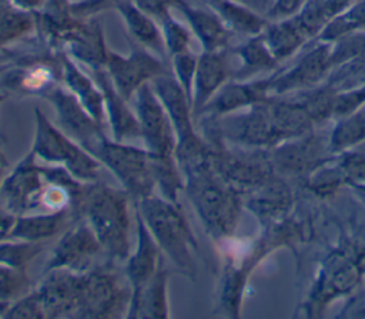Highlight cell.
Listing matches in <instances>:
<instances>
[{
  "mask_svg": "<svg viewBox=\"0 0 365 319\" xmlns=\"http://www.w3.org/2000/svg\"><path fill=\"white\" fill-rule=\"evenodd\" d=\"M61 81L64 87L74 94L80 104L87 110V113L103 127L107 124L106 107L103 93L96 83L94 77L91 78L86 74L71 57H61Z\"/></svg>",
  "mask_w": 365,
  "mask_h": 319,
  "instance_id": "603a6c76",
  "label": "cell"
},
{
  "mask_svg": "<svg viewBox=\"0 0 365 319\" xmlns=\"http://www.w3.org/2000/svg\"><path fill=\"white\" fill-rule=\"evenodd\" d=\"M151 85L173 124L177 138L175 157L187 158L205 151L208 148V141L194 128L191 100L173 73L165 71L160 74L151 81Z\"/></svg>",
  "mask_w": 365,
  "mask_h": 319,
  "instance_id": "52a82bcc",
  "label": "cell"
},
{
  "mask_svg": "<svg viewBox=\"0 0 365 319\" xmlns=\"http://www.w3.org/2000/svg\"><path fill=\"white\" fill-rule=\"evenodd\" d=\"M104 70L114 88L127 101L140 87L167 71L163 58L141 46L134 47L128 54H118L108 48Z\"/></svg>",
  "mask_w": 365,
  "mask_h": 319,
  "instance_id": "30bf717a",
  "label": "cell"
},
{
  "mask_svg": "<svg viewBox=\"0 0 365 319\" xmlns=\"http://www.w3.org/2000/svg\"><path fill=\"white\" fill-rule=\"evenodd\" d=\"M269 83L271 81L268 80L254 83H225L205 104L197 118L204 117V120H214L232 114L244 107H251L254 104L267 101Z\"/></svg>",
  "mask_w": 365,
  "mask_h": 319,
  "instance_id": "ffe728a7",
  "label": "cell"
},
{
  "mask_svg": "<svg viewBox=\"0 0 365 319\" xmlns=\"http://www.w3.org/2000/svg\"><path fill=\"white\" fill-rule=\"evenodd\" d=\"M242 66L237 73V77H247L252 73L269 68L275 64V58L269 53L262 37H254L245 44L235 48Z\"/></svg>",
  "mask_w": 365,
  "mask_h": 319,
  "instance_id": "e575fe53",
  "label": "cell"
},
{
  "mask_svg": "<svg viewBox=\"0 0 365 319\" xmlns=\"http://www.w3.org/2000/svg\"><path fill=\"white\" fill-rule=\"evenodd\" d=\"M331 64V48L328 46H318L304 56L292 70L269 83V90H274L275 93H287L295 88L308 87L322 78Z\"/></svg>",
  "mask_w": 365,
  "mask_h": 319,
  "instance_id": "d4e9b609",
  "label": "cell"
},
{
  "mask_svg": "<svg viewBox=\"0 0 365 319\" xmlns=\"http://www.w3.org/2000/svg\"><path fill=\"white\" fill-rule=\"evenodd\" d=\"M30 151L44 164L64 167L81 182L98 181L101 162L60 127L51 124L40 108H34V137Z\"/></svg>",
  "mask_w": 365,
  "mask_h": 319,
  "instance_id": "277c9868",
  "label": "cell"
},
{
  "mask_svg": "<svg viewBox=\"0 0 365 319\" xmlns=\"http://www.w3.org/2000/svg\"><path fill=\"white\" fill-rule=\"evenodd\" d=\"M134 209L143 218L161 253L181 273L194 279L197 273L195 253L198 245L178 202H171L151 194L137 201Z\"/></svg>",
  "mask_w": 365,
  "mask_h": 319,
  "instance_id": "3957f363",
  "label": "cell"
},
{
  "mask_svg": "<svg viewBox=\"0 0 365 319\" xmlns=\"http://www.w3.org/2000/svg\"><path fill=\"white\" fill-rule=\"evenodd\" d=\"M30 278L26 269L0 265V302L11 303L30 289Z\"/></svg>",
  "mask_w": 365,
  "mask_h": 319,
  "instance_id": "f35d334b",
  "label": "cell"
},
{
  "mask_svg": "<svg viewBox=\"0 0 365 319\" xmlns=\"http://www.w3.org/2000/svg\"><path fill=\"white\" fill-rule=\"evenodd\" d=\"M137 222V242L133 252L124 261V276L131 289V298L137 296L141 289L155 275L163 265V253L147 229L143 218L135 211ZM130 298V299H131Z\"/></svg>",
  "mask_w": 365,
  "mask_h": 319,
  "instance_id": "e0dca14e",
  "label": "cell"
},
{
  "mask_svg": "<svg viewBox=\"0 0 365 319\" xmlns=\"http://www.w3.org/2000/svg\"><path fill=\"white\" fill-rule=\"evenodd\" d=\"M299 4H301V0H277L275 6L269 11V16L281 17V16L292 14L295 10H298Z\"/></svg>",
  "mask_w": 365,
  "mask_h": 319,
  "instance_id": "7dc6e473",
  "label": "cell"
},
{
  "mask_svg": "<svg viewBox=\"0 0 365 319\" xmlns=\"http://www.w3.org/2000/svg\"><path fill=\"white\" fill-rule=\"evenodd\" d=\"M14 7L23 10V11H29V13H38L43 11L48 3V0H9Z\"/></svg>",
  "mask_w": 365,
  "mask_h": 319,
  "instance_id": "c3c4849f",
  "label": "cell"
},
{
  "mask_svg": "<svg viewBox=\"0 0 365 319\" xmlns=\"http://www.w3.org/2000/svg\"><path fill=\"white\" fill-rule=\"evenodd\" d=\"M34 288L41 302L46 318H74L80 272L53 269Z\"/></svg>",
  "mask_w": 365,
  "mask_h": 319,
  "instance_id": "9a60e30c",
  "label": "cell"
},
{
  "mask_svg": "<svg viewBox=\"0 0 365 319\" xmlns=\"http://www.w3.org/2000/svg\"><path fill=\"white\" fill-rule=\"evenodd\" d=\"M211 1H217V0H211Z\"/></svg>",
  "mask_w": 365,
  "mask_h": 319,
  "instance_id": "db71d44e",
  "label": "cell"
},
{
  "mask_svg": "<svg viewBox=\"0 0 365 319\" xmlns=\"http://www.w3.org/2000/svg\"><path fill=\"white\" fill-rule=\"evenodd\" d=\"M325 144L309 132L274 145L269 161L272 169L282 175H308L318 165L329 160L325 157Z\"/></svg>",
  "mask_w": 365,
  "mask_h": 319,
  "instance_id": "5bb4252c",
  "label": "cell"
},
{
  "mask_svg": "<svg viewBox=\"0 0 365 319\" xmlns=\"http://www.w3.org/2000/svg\"><path fill=\"white\" fill-rule=\"evenodd\" d=\"M267 108L277 137V144L311 132L314 121L299 103L279 101L268 104L267 101Z\"/></svg>",
  "mask_w": 365,
  "mask_h": 319,
  "instance_id": "f1b7e54d",
  "label": "cell"
},
{
  "mask_svg": "<svg viewBox=\"0 0 365 319\" xmlns=\"http://www.w3.org/2000/svg\"><path fill=\"white\" fill-rule=\"evenodd\" d=\"M78 216L74 209L56 212H30L17 215L10 238L29 242H48L64 232Z\"/></svg>",
  "mask_w": 365,
  "mask_h": 319,
  "instance_id": "7402d4cb",
  "label": "cell"
},
{
  "mask_svg": "<svg viewBox=\"0 0 365 319\" xmlns=\"http://www.w3.org/2000/svg\"><path fill=\"white\" fill-rule=\"evenodd\" d=\"M197 58L198 56L192 54L190 50L171 56V73L178 81V84L182 87V90L185 91V94L190 97V100L192 94V83L195 75Z\"/></svg>",
  "mask_w": 365,
  "mask_h": 319,
  "instance_id": "60d3db41",
  "label": "cell"
},
{
  "mask_svg": "<svg viewBox=\"0 0 365 319\" xmlns=\"http://www.w3.org/2000/svg\"><path fill=\"white\" fill-rule=\"evenodd\" d=\"M44 100L50 101L54 107L58 127L90 154L107 138L104 127L87 113L74 94L66 87H54Z\"/></svg>",
  "mask_w": 365,
  "mask_h": 319,
  "instance_id": "4fadbf2b",
  "label": "cell"
},
{
  "mask_svg": "<svg viewBox=\"0 0 365 319\" xmlns=\"http://www.w3.org/2000/svg\"><path fill=\"white\" fill-rule=\"evenodd\" d=\"M130 197L121 188L104 182H88L78 214L97 236L110 262H124L130 252Z\"/></svg>",
  "mask_w": 365,
  "mask_h": 319,
  "instance_id": "7a4b0ae2",
  "label": "cell"
},
{
  "mask_svg": "<svg viewBox=\"0 0 365 319\" xmlns=\"http://www.w3.org/2000/svg\"><path fill=\"white\" fill-rule=\"evenodd\" d=\"M151 165L154 182L161 197L171 202H178V194L184 191V177L175 157L151 155Z\"/></svg>",
  "mask_w": 365,
  "mask_h": 319,
  "instance_id": "4dcf8cb0",
  "label": "cell"
},
{
  "mask_svg": "<svg viewBox=\"0 0 365 319\" xmlns=\"http://www.w3.org/2000/svg\"><path fill=\"white\" fill-rule=\"evenodd\" d=\"M364 269L365 249L355 252V255H351L346 251L331 253L311 292V309H324V306L334 298L351 292L361 281Z\"/></svg>",
  "mask_w": 365,
  "mask_h": 319,
  "instance_id": "8fae6325",
  "label": "cell"
},
{
  "mask_svg": "<svg viewBox=\"0 0 365 319\" xmlns=\"http://www.w3.org/2000/svg\"><path fill=\"white\" fill-rule=\"evenodd\" d=\"M9 305H10V303H1V302H0V318H4V313H6L7 308H9Z\"/></svg>",
  "mask_w": 365,
  "mask_h": 319,
  "instance_id": "f907efd6",
  "label": "cell"
},
{
  "mask_svg": "<svg viewBox=\"0 0 365 319\" xmlns=\"http://www.w3.org/2000/svg\"><path fill=\"white\" fill-rule=\"evenodd\" d=\"M365 103V87L355 90V91H348V93H341L336 94L335 97V105H334V115L338 117H346L356 110Z\"/></svg>",
  "mask_w": 365,
  "mask_h": 319,
  "instance_id": "ee69618b",
  "label": "cell"
},
{
  "mask_svg": "<svg viewBox=\"0 0 365 319\" xmlns=\"http://www.w3.org/2000/svg\"><path fill=\"white\" fill-rule=\"evenodd\" d=\"M140 10L160 21L173 9H180L185 0H131Z\"/></svg>",
  "mask_w": 365,
  "mask_h": 319,
  "instance_id": "f6af8a7d",
  "label": "cell"
},
{
  "mask_svg": "<svg viewBox=\"0 0 365 319\" xmlns=\"http://www.w3.org/2000/svg\"><path fill=\"white\" fill-rule=\"evenodd\" d=\"M93 155L115 177L133 204L153 194L155 182L151 155L145 148L107 137L96 147Z\"/></svg>",
  "mask_w": 365,
  "mask_h": 319,
  "instance_id": "8992f818",
  "label": "cell"
},
{
  "mask_svg": "<svg viewBox=\"0 0 365 319\" xmlns=\"http://www.w3.org/2000/svg\"><path fill=\"white\" fill-rule=\"evenodd\" d=\"M133 98L144 148L153 157H175V132L151 83L140 87Z\"/></svg>",
  "mask_w": 365,
  "mask_h": 319,
  "instance_id": "9c48e42d",
  "label": "cell"
},
{
  "mask_svg": "<svg viewBox=\"0 0 365 319\" xmlns=\"http://www.w3.org/2000/svg\"><path fill=\"white\" fill-rule=\"evenodd\" d=\"M161 24V33L164 38V46L167 50V54L171 57L174 54L182 53L190 50V43H191V30L178 21L171 13L164 16L160 20Z\"/></svg>",
  "mask_w": 365,
  "mask_h": 319,
  "instance_id": "74e56055",
  "label": "cell"
},
{
  "mask_svg": "<svg viewBox=\"0 0 365 319\" xmlns=\"http://www.w3.org/2000/svg\"><path fill=\"white\" fill-rule=\"evenodd\" d=\"M338 160L345 184H351L352 187L365 184V152L346 150L341 152Z\"/></svg>",
  "mask_w": 365,
  "mask_h": 319,
  "instance_id": "b9f144b4",
  "label": "cell"
},
{
  "mask_svg": "<svg viewBox=\"0 0 365 319\" xmlns=\"http://www.w3.org/2000/svg\"><path fill=\"white\" fill-rule=\"evenodd\" d=\"M16 218H17V215L10 212L7 208H4L0 204V242L10 238V234H11L13 225L16 222Z\"/></svg>",
  "mask_w": 365,
  "mask_h": 319,
  "instance_id": "bcb514c9",
  "label": "cell"
},
{
  "mask_svg": "<svg viewBox=\"0 0 365 319\" xmlns=\"http://www.w3.org/2000/svg\"><path fill=\"white\" fill-rule=\"evenodd\" d=\"M307 182V187L317 195H331L339 185L345 184V178L338 162L331 165L328 160L308 174Z\"/></svg>",
  "mask_w": 365,
  "mask_h": 319,
  "instance_id": "8d00e7d4",
  "label": "cell"
},
{
  "mask_svg": "<svg viewBox=\"0 0 365 319\" xmlns=\"http://www.w3.org/2000/svg\"><path fill=\"white\" fill-rule=\"evenodd\" d=\"M58 38L64 41L71 58L87 64L91 71L104 68L108 47L98 21H88V19L84 21H80V19L70 20Z\"/></svg>",
  "mask_w": 365,
  "mask_h": 319,
  "instance_id": "2e32d148",
  "label": "cell"
},
{
  "mask_svg": "<svg viewBox=\"0 0 365 319\" xmlns=\"http://www.w3.org/2000/svg\"><path fill=\"white\" fill-rule=\"evenodd\" d=\"M248 194L247 208L262 222H275L285 216L292 206L288 185L274 175Z\"/></svg>",
  "mask_w": 365,
  "mask_h": 319,
  "instance_id": "cb8c5ba5",
  "label": "cell"
},
{
  "mask_svg": "<svg viewBox=\"0 0 365 319\" xmlns=\"http://www.w3.org/2000/svg\"><path fill=\"white\" fill-rule=\"evenodd\" d=\"M354 188L365 198V184H364V185H356V187H354Z\"/></svg>",
  "mask_w": 365,
  "mask_h": 319,
  "instance_id": "816d5d0a",
  "label": "cell"
},
{
  "mask_svg": "<svg viewBox=\"0 0 365 319\" xmlns=\"http://www.w3.org/2000/svg\"><path fill=\"white\" fill-rule=\"evenodd\" d=\"M114 10L120 13L128 34L138 46L153 51L161 58L165 57L167 50L163 33L157 26L155 19L140 10L131 0H117Z\"/></svg>",
  "mask_w": 365,
  "mask_h": 319,
  "instance_id": "484cf974",
  "label": "cell"
},
{
  "mask_svg": "<svg viewBox=\"0 0 365 319\" xmlns=\"http://www.w3.org/2000/svg\"><path fill=\"white\" fill-rule=\"evenodd\" d=\"M104 253L93 229L84 218L74 221L56 242L46 262L44 272L53 269H70L84 272L93 268L98 255Z\"/></svg>",
  "mask_w": 365,
  "mask_h": 319,
  "instance_id": "7c38bea8",
  "label": "cell"
},
{
  "mask_svg": "<svg viewBox=\"0 0 365 319\" xmlns=\"http://www.w3.org/2000/svg\"><path fill=\"white\" fill-rule=\"evenodd\" d=\"M4 98H6V95H3V94H0V103H1V101H3V100H4Z\"/></svg>",
  "mask_w": 365,
  "mask_h": 319,
  "instance_id": "f5cc1de1",
  "label": "cell"
},
{
  "mask_svg": "<svg viewBox=\"0 0 365 319\" xmlns=\"http://www.w3.org/2000/svg\"><path fill=\"white\" fill-rule=\"evenodd\" d=\"M58 80H61V57L56 63L37 60L4 74L0 80V91L44 98L58 85Z\"/></svg>",
  "mask_w": 365,
  "mask_h": 319,
  "instance_id": "ac0fdd59",
  "label": "cell"
},
{
  "mask_svg": "<svg viewBox=\"0 0 365 319\" xmlns=\"http://www.w3.org/2000/svg\"><path fill=\"white\" fill-rule=\"evenodd\" d=\"M47 242H29L20 239H6L0 242V265L26 269L27 265L46 248Z\"/></svg>",
  "mask_w": 365,
  "mask_h": 319,
  "instance_id": "d590c367",
  "label": "cell"
},
{
  "mask_svg": "<svg viewBox=\"0 0 365 319\" xmlns=\"http://www.w3.org/2000/svg\"><path fill=\"white\" fill-rule=\"evenodd\" d=\"M47 181L46 164L29 151L6 174L0 188V204L14 215L37 212L40 195Z\"/></svg>",
  "mask_w": 365,
  "mask_h": 319,
  "instance_id": "ba28073f",
  "label": "cell"
},
{
  "mask_svg": "<svg viewBox=\"0 0 365 319\" xmlns=\"http://www.w3.org/2000/svg\"><path fill=\"white\" fill-rule=\"evenodd\" d=\"M4 318H26V319H43L46 318L41 302L37 292L33 289L26 295L11 302L4 313Z\"/></svg>",
  "mask_w": 365,
  "mask_h": 319,
  "instance_id": "7bdbcfd3",
  "label": "cell"
},
{
  "mask_svg": "<svg viewBox=\"0 0 365 319\" xmlns=\"http://www.w3.org/2000/svg\"><path fill=\"white\" fill-rule=\"evenodd\" d=\"M228 77V63L224 50L202 51L197 58L192 83V115L198 117L205 104L225 84Z\"/></svg>",
  "mask_w": 365,
  "mask_h": 319,
  "instance_id": "44dd1931",
  "label": "cell"
},
{
  "mask_svg": "<svg viewBox=\"0 0 365 319\" xmlns=\"http://www.w3.org/2000/svg\"><path fill=\"white\" fill-rule=\"evenodd\" d=\"M187 19L188 27L202 46V51L224 50L230 33L217 11L194 7L187 1L178 9Z\"/></svg>",
  "mask_w": 365,
  "mask_h": 319,
  "instance_id": "4316f807",
  "label": "cell"
},
{
  "mask_svg": "<svg viewBox=\"0 0 365 319\" xmlns=\"http://www.w3.org/2000/svg\"><path fill=\"white\" fill-rule=\"evenodd\" d=\"M211 6L222 21L235 31L244 34H258L264 28V20L234 0H217L211 1Z\"/></svg>",
  "mask_w": 365,
  "mask_h": 319,
  "instance_id": "1f68e13d",
  "label": "cell"
},
{
  "mask_svg": "<svg viewBox=\"0 0 365 319\" xmlns=\"http://www.w3.org/2000/svg\"><path fill=\"white\" fill-rule=\"evenodd\" d=\"M262 38L272 57L279 60L294 53L304 41L305 34L295 21H282L271 26Z\"/></svg>",
  "mask_w": 365,
  "mask_h": 319,
  "instance_id": "d6a6232c",
  "label": "cell"
},
{
  "mask_svg": "<svg viewBox=\"0 0 365 319\" xmlns=\"http://www.w3.org/2000/svg\"><path fill=\"white\" fill-rule=\"evenodd\" d=\"M180 169L184 177V192L207 234L214 241L228 238L238 221L241 192L221 178L210 157Z\"/></svg>",
  "mask_w": 365,
  "mask_h": 319,
  "instance_id": "6da1fadb",
  "label": "cell"
},
{
  "mask_svg": "<svg viewBox=\"0 0 365 319\" xmlns=\"http://www.w3.org/2000/svg\"><path fill=\"white\" fill-rule=\"evenodd\" d=\"M167 285L168 271L164 268V265H161L141 292L130 299L125 318H170Z\"/></svg>",
  "mask_w": 365,
  "mask_h": 319,
  "instance_id": "83f0119b",
  "label": "cell"
},
{
  "mask_svg": "<svg viewBox=\"0 0 365 319\" xmlns=\"http://www.w3.org/2000/svg\"><path fill=\"white\" fill-rule=\"evenodd\" d=\"M93 77L104 97L106 118L111 130L113 140L118 142H128L130 140L141 138L135 113L131 111L128 101L114 88L107 71L104 68L93 70Z\"/></svg>",
  "mask_w": 365,
  "mask_h": 319,
  "instance_id": "d6986e66",
  "label": "cell"
},
{
  "mask_svg": "<svg viewBox=\"0 0 365 319\" xmlns=\"http://www.w3.org/2000/svg\"><path fill=\"white\" fill-rule=\"evenodd\" d=\"M336 93L329 87H322L308 93L299 103L312 121H322L334 115Z\"/></svg>",
  "mask_w": 365,
  "mask_h": 319,
  "instance_id": "ab89813d",
  "label": "cell"
},
{
  "mask_svg": "<svg viewBox=\"0 0 365 319\" xmlns=\"http://www.w3.org/2000/svg\"><path fill=\"white\" fill-rule=\"evenodd\" d=\"M131 289L111 263L97 265L80 272L77 308L74 318H118L125 316Z\"/></svg>",
  "mask_w": 365,
  "mask_h": 319,
  "instance_id": "5b68a950",
  "label": "cell"
},
{
  "mask_svg": "<svg viewBox=\"0 0 365 319\" xmlns=\"http://www.w3.org/2000/svg\"><path fill=\"white\" fill-rule=\"evenodd\" d=\"M7 167H9V164H7V160H6L4 154H3V152H1V150H0V188H1L3 179H4V177H6V171H7Z\"/></svg>",
  "mask_w": 365,
  "mask_h": 319,
  "instance_id": "681fc988",
  "label": "cell"
},
{
  "mask_svg": "<svg viewBox=\"0 0 365 319\" xmlns=\"http://www.w3.org/2000/svg\"><path fill=\"white\" fill-rule=\"evenodd\" d=\"M365 140V107L342 117L329 138L331 151H346Z\"/></svg>",
  "mask_w": 365,
  "mask_h": 319,
  "instance_id": "836d02e7",
  "label": "cell"
},
{
  "mask_svg": "<svg viewBox=\"0 0 365 319\" xmlns=\"http://www.w3.org/2000/svg\"><path fill=\"white\" fill-rule=\"evenodd\" d=\"M36 24V16L14 7L9 0H0V48L29 34Z\"/></svg>",
  "mask_w": 365,
  "mask_h": 319,
  "instance_id": "f546056e",
  "label": "cell"
}]
</instances>
